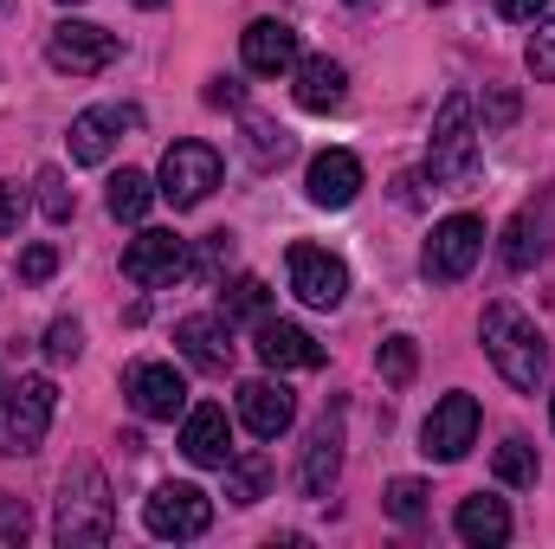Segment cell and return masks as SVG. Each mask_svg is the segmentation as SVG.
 Wrapping results in <instances>:
<instances>
[{
	"label": "cell",
	"instance_id": "obj_1",
	"mask_svg": "<svg viewBox=\"0 0 555 549\" xmlns=\"http://www.w3.org/2000/svg\"><path fill=\"white\" fill-rule=\"evenodd\" d=\"M478 336H485V356L498 362V375H504L511 388H524V395L543 388V375H550V343H543V330H537L517 304L498 297V304L485 310Z\"/></svg>",
	"mask_w": 555,
	"mask_h": 549
},
{
	"label": "cell",
	"instance_id": "obj_2",
	"mask_svg": "<svg viewBox=\"0 0 555 549\" xmlns=\"http://www.w3.org/2000/svg\"><path fill=\"white\" fill-rule=\"evenodd\" d=\"M117 531V511H111V485L98 465H72L65 485H59V524L52 537L65 549H85V544H111Z\"/></svg>",
	"mask_w": 555,
	"mask_h": 549
},
{
	"label": "cell",
	"instance_id": "obj_3",
	"mask_svg": "<svg viewBox=\"0 0 555 549\" xmlns=\"http://www.w3.org/2000/svg\"><path fill=\"white\" fill-rule=\"evenodd\" d=\"M426 175L439 188H459L478 175V130H472V98L452 91L439 104V124H433V142H426Z\"/></svg>",
	"mask_w": 555,
	"mask_h": 549
},
{
	"label": "cell",
	"instance_id": "obj_4",
	"mask_svg": "<svg viewBox=\"0 0 555 549\" xmlns=\"http://www.w3.org/2000/svg\"><path fill=\"white\" fill-rule=\"evenodd\" d=\"M59 413V388L46 375H26L0 395V452H33Z\"/></svg>",
	"mask_w": 555,
	"mask_h": 549
},
{
	"label": "cell",
	"instance_id": "obj_5",
	"mask_svg": "<svg viewBox=\"0 0 555 549\" xmlns=\"http://www.w3.org/2000/svg\"><path fill=\"white\" fill-rule=\"evenodd\" d=\"M142 524H149V537H162V544L207 537V524H214V498H207L201 485H155L149 505H142Z\"/></svg>",
	"mask_w": 555,
	"mask_h": 549
},
{
	"label": "cell",
	"instance_id": "obj_6",
	"mask_svg": "<svg viewBox=\"0 0 555 549\" xmlns=\"http://www.w3.org/2000/svg\"><path fill=\"white\" fill-rule=\"evenodd\" d=\"M220 188V155L207 142H175L162 155V175H155V194L168 207H201L207 194Z\"/></svg>",
	"mask_w": 555,
	"mask_h": 549
},
{
	"label": "cell",
	"instance_id": "obj_7",
	"mask_svg": "<svg viewBox=\"0 0 555 549\" xmlns=\"http://www.w3.org/2000/svg\"><path fill=\"white\" fill-rule=\"evenodd\" d=\"M504 266L511 272H530V266H543L555 253V188H537L524 207H517V220L504 227Z\"/></svg>",
	"mask_w": 555,
	"mask_h": 549
},
{
	"label": "cell",
	"instance_id": "obj_8",
	"mask_svg": "<svg viewBox=\"0 0 555 549\" xmlns=\"http://www.w3.org/2000/svg\"><path fill=\"white\" fill-rule=\"evenodd\" d=\"M478 253H485V220H472V214H452V220H439L433 227V240H426V278L433 284H459V278L478 266Z\"/></svg>",
	"mask_w": 555,
	"mask_h": 549
},
{
	"label": "cell",
	"instance_id": "obj_9",
	"mask_svg": "<svg viewBox=\"0 0 555 549\" xmlns=\"http://www.w3.org/2000/svg\"><path fill=\"white\" fill-rule=\"evenodd\" d=\"M46 59H52L59 72H72V78H91V72H104V65L117 59V33H104V26H91V20H59V26L46 33Z\"/></svg>",
	"mask_w": 555,
	"mask_h": 549
},
{
	"label": "cell",
	"instance_id": "obj_10",
	"mask_svg": "<svg viewBox=\"0 0 555 549\" xmlns=\"http://www.w3.org/2000/svg\"><path fill=\"white\" fill-rule=\"evenodd\" d=\"M472 439H478V401H472V395H446L439 408L426 413V426H420V452L439 459V465L465 459Z\"/></svg>",
	"mask_w": 555,
	"mask_h": 549
},
{
	"label": "cell",
	"instance_id": "obj_11",
	"mask_svg": "<svg viewBox=\"0 0 555 549\" xmlns=\"http://www.w3.org/2000/svg\"><path fill=\"white\" fill-rule=\"evenodd\" d=\"M181 272H188V240H181V233L149 227V233H137V240L124 246V278H130V284H142V291L175 284Z\"/></svg>",
	"mask_w": 555,
	"mask_h": 549
},
{
	"label": "cell",
	"instance_id": "obj_12",
	"mask_svg": "<svg viewBox=\"0 0 555 549\" xmlns=\"http://www.w3.org/2000/svg\"><path fill=\"white\" fill-rule=\"evenodd\" d=\"M291 291L310 304V310H336L343 297H349V272H343V259L336 253H323V246H291Z\"/></svg>",
	"mask_w": 555,
	"mask_h": 549
},
{
	"label": "cell",
	"instance_id": "obj_13",
	"mask_svg": "<svg viewBox=\"0 0 555 549\" xmlns=\"http://www.w3.org/2000/svg\"><path fill=\"white\" fill-rule=\"evenodd\" d=\"M124 395H130V408L142 420H175V413L188 408V382H181L175 362H137L124 375Z\"/></svg>",
	"mask_w": 555,
	"mask_h": 549
},
{
	"label": "cell",
	"instance_id": "obj_14",
	"mask_svg": "<svg viewBox=\"0 0 555 549\" xmlns=\"http://www.w3.org/2000/svg\"><path fill=\"white\" fill-rule=\"evenodd\" d=\"M124 130H137V111L130 104H98V111H78L72 117V162H104L111 155V142L124 137Z\"/></svg>",
	"mask_w": 555,
	"mask_h": 549
},
{
	"label": "cell",
	"instance_id": "obj_15",
	"mask_svg": "<svg viewBox=\"0 0 555 549\" xmlns=\"http://www.w3.org/2000/svg\"><path fill=\"white\" fill-rule=\"evenodd\" d=\"M304 188H310L317 207H349V201L362 194V162H356L349 149H323V155H310Z\"/></svg>",
	"mask_w": 555,
	"mask_h": 549
},
{
	"label": "cell",
	"instance_id": "obj_16",
	"mask_svg": "<svg viewBox=\"0 0 555 549\" xmlns=\"http://www.w3.org/2000/svg\"><path fill=\"white\" fill-rule=\"evenodd\" d=\"M175 343H181V356H188L194 369H207V375H227V362H233V323H227V317H181V323H175Z\"/></svg>",
	"mask_w": 555,
	"mask_h": 549
},
{
	"label": "cell",
	"instance_id": "obj_17",
	"mask_svg": "<svg viewBox=\"0 0 555 549\" xmlns=\"http://www.w3.org/2000/svg\"><path fill=\"white\" fill-rule=\"evenodd\" d=\"M240 52H246V72L278 78V72L297 65V26H284V20H253V26L240 33Z\"/></svg>",
	"mask_w": 555,
	"mask_h": 549
},
{
	"label": "cell",
	"instance_id": "obj_18",
	"mask_svg": "<svg viewBox=\"0 0 555 549\" xmlns=\"http://www.w3.org/2000/svg\"><path fill=\"white\" fill-rule=\"evenodd\" d=\"M297 72V111H310V117H330V111H343V98H349V72L336 65V59H297L291 65Z\"/></svg>",
	"mask_w": 555,
	"mask_h": 549
},
{
	"label": "cell",
	"instance_id": "obj_19",
	"mask_svg": "<svg viewBox=\"0 0 555 549\" xmlns=\"http://www.w3.org/2000/svg\"><path fill=\"white\" fill-rule=\"evenodd\" d=\"M336 472H343V426H336V413H323V426H317V433H310V446H304L297 491H304V498H330Z\"/></svg>",
	"mask_w": 555,
	"mask_h": 549
},
{
	"label": "cell",
	"instance_id": "obj_20",
	"mask_svg": "<svg viewBox=\"0 0 555 549\" xmlns=\"http://www.w3.org/2000/svg\"><path fill=\"white\" fill-rule=\"evenodd\" d=\"M181 452L194 459V465H227L233 459V426H227V408H214V401H201V408L181 420Z\"/></svg>",
	"mask_w": 555,
	"mask_h": 549
},
{
	"label": "cell",
	"instance_id": "obj_21",
	"mask_svg": "<svg viewBox=\"0 0 555 549\" xmlns=\"http://www.w3.org/2000/svg\"><path fill=\"white\" fill-rule=\"evenodd\" d=\"M259 362H266V369H317V362H323V343H317L304 323L266 317V323H259Z\"/></svg>",
	"mask_w": 555,
	"mask_h": 549
},
{
	"label": "cell",
	"instance_id": "obj_22",
	"mask_svg": "<svg viewBox=\"0 0 555 549\" xmlns=\"http://www.w3.org/2000/svg\"><path fill=\"white\" fill-rule=\"evenodd\" d=\"M240 420H246L259 439H278V433L297 420V401H291L284 382H246V388H240Z\"/></svg>",
	"mask_w": 555,
	"mask_h": 549
},
{
	"label": "cell",
	"instance_id": "obj_23",
	"mask_svg": "<svg viewBox=\"0 0 555 549\" xmlns=\"http://www.w3.org/2000/svg\"><path fill=\"white\" fill-rule=\"evenodd\" d=\"M452 531H459V544H472V549H498V544H511V505L504 498H465L459 505V518H452Z\"/></svg>",
	"mask_w": 555,
	"mask_h": 549
},
{
	"label": "cell",
	"instance_id": "obj_24",
	"mask_svg": "<svg viewBox=\"0 0 555 549\" xmlns=\"http://www.w3.org/2000/svg\"><path fill=\"white\" fill-rule=\"evenodd\" d=\"M220 317H227V323H266V317H272V284H266V278H233V284H220Z\"/></svg>",
	"mask_w": 555,
	"mask_h": 549
},
{
	"label": "cell",
	"instance_id": "obj_25",
	"mask_svg": "<svg viewBox=\"0 0 555 549\" xmlns=\"http://www.w3.org/2000/svg\"><path fill=\"white\" fill-rule=\"evenodd\" d=\"M266 485H272L266 452H240V459H227V498H233V505H259Z\"/></svg>",
	"mask_w": 555,
	"mask_h": 549
},
{
	"label": "cell",
	"instance_id": "obj_26",
	"mask_svg": "<svg viewBox=\"0 0 555 549\" xmlns=\"http://www.w3.org/2000/svg\"><path fill=\"white\" fill-rule=\"evenodd\" d=\"M104 201H111V214H117V220H130V227H137L142 214H149V201H155V181H149L142 168H124V175H111V194H104Z\"/></svg>",
	"mask_w": 555,
	"mask_h": 549
},
{
	"label": "cell",
	"instance_id": "obj_27",
	"mask_svg": "<svg viewBox=\"0 0 555 549\" xmlns=\"http://www.w3.org/2000/svg\"><path fill=\"white\" fill-rule=\"evenodd\" d=\"M498 485H537V446L530 439H504L498 446Z\"/></svg>",
	"mask_w": 555,
	"mask_h": 549
},
{
	"label": "cell",
	"instance_id": "obj_28",
	"mask_svg": "<svg viewBox=\"0 0 555 549\" xmlns=\"http://www.w3.org/2000/svg\"><path fill=\"white\" fill-rule=\"evenodd\" d=\"M388 518H395V524H420V518H426V485H420V478H395V485H388Z\"/></svg>",
	"mask_w": 555,
	"mask_h": 549
},
{
	"label": "cell",
	"instance_id": "obj_29",
	"mask_svg": "<svg viewBox=\"0 0 555 549\" xmlns=\"http://www.w3.org/2000/svg\"><path fill=\"white\" fill-rule=\"evenodd\" d=\"M33 188H39V214H46V220H72V188H65L59 168H39Z\"/></svg>",
	"mask_w": 555,
	"mask_h": 549
},
{
	"label": "cell",
	"instance_id": "obj_30",
	"mask_svg": "<svg viewBox=\"0 0 555 549\" xmlns=\"http://www.w3.org/2000/svg\"><path fill=\"white\" fill-rule=\"evenodd\" d=\"M382 375H388L395 388L414 382V336H388V343H382Z\"/></svg>",
	"mask_w": 555,
	"mask_h": 549
},
{
	"label": "cell",
	"instance_id": "obj_31",
	"mask_svg": "<svg viewBox=\"0 0 555 549\" xmlns=\"http://www.w3.org/2000/svg\"><path fill=\"white\" fill-rule=\"evenodd\" d=\"M78 349H85V330H78L72 317H59V323L46 330V356H52V362H78Z\"/></svg>",
	"mask_w": 555,
	"mask_h": 549
},
{
	"label": "cell",
	"instance_id": "obj_32",
	"mask_svg": "<svg viewBox=\"0 0 555 549\" xmlns=\"http://www.w3.org/2000/svg\"><path fill=\"white\" fill-rule=\"evenodd\" d=\"M227 259H233V240H227V233H207V240H201V253L188 259V272L220 278V266H227Z\"/></svg>",
	"mask_w": 555,
	"mask_h": 549
},
{
	"label": "cell",
	"instance_id": "obj_33",
	"mask_svg": "<svg viewBox=\"0 0 555 549\" xmlns=\"http://www.w3.org/2000/svg\"><path fill=\"white\" fill-rule=\"evenodd\" d=\"M530 72H537L543 85H555V13L537 26V39H530Z\"/></svg>",
	"mask_w": 555,
	"mask_h": 549
},
{
	"label": "cell",
	"instance_id": "obj_34",
	"mask_svg": "<svg viewBox=\"0 0 555 549\" xmlns=\"http://www.w3.org/2000/svg\"><path fill=\"white\" fill-rule=\"evenodd\" d=\"M284 155H291V137L272 130V124H253V162H259V168H272V162H284Z\"/></svg>",
	"mask_w": 555,
	"mask_h": 549
},
{
	"label": "cell",
	"instance_id": "obj_35",
	"mask_svg": "<svg viewBox=\"0 0 555 549\" xmlns=\"http://www.w3.org/2000/svg\"><path fill=\"white\" fill-rule=\"evenodd\" d=\"M52 272H59V246H26V253H20V278H26V284H46Z\"/></svg>",
	"mask_w": 555,
	"mask_h": 549
},
{
	"label": "cell",
	"instance_id": "obj_36",
	"mask_svg": "<svg viewBox=\"0 0 555 549\" xmlns=\"http://www.w3.org/2000/svg\"><path fill=\"white\" fill-rule=\"evenodd\" d=\"M20 207H26V194H20V181H0V240L20 227Z\"/></svg>",
	"mask_w": 555,
	"mask_h": 549
},
{
	"label": "cell",
	"instance_id": "obj_37",
	"mask_svg": "<svg viewBox=\"0 0 555 549\" xmlns=\"http://www.w3.org/2000/svg\"><path fill=\"white\" fill-rule=\"evenodd\" d=\"M498 13L504 20H537V13H550V0H498Z\"/></svg>",
	"mask_w": 555,
	"mask_h": 549
},
{
	"label": "cell",
	"instance_id": "obj_38",
	"mask_svg": "<svg viewBox=\"0 0 555 549\" xmlns=\"http://www.w3.org/2000/svg\"><path fill=\"white\" fill-rule=\"evenodd\" d=\"M207 104H240V85H233V78H214V91H207Z\"/></svg>",
	"mask_w": 555,
	"mask_h": 549
},
{
	"label": "cell",
	"instance_id": "obj_39",
	"mask_svg": "<svg viewBox=\"0 0 555 549\" xmlns=\"http://www.w3.org/2000/svg\"><path fill=\"white\" fill-rule=\"evenodd\" d=\"M511 117H517V98H511V91H498V98H491V124H511Z\"/></svg>",
	"mask_w": 555,
	"mask_h": 549
},
{
	"label": "cell",
	"instance_id": "obj_40",
	"mask_svg": "<svg viewBox=\"0 0 555 549\" xmlns=\"http://www.w3.org/2000/svg\"><path fill=\"white\" fill-rule=\"evenodd\" d=\"M137 7H162V0H137Z\"/></svg>",
	"mask_w": 555,
	"mask_h": 549
},
{
	"label": "cell",
	"instance_id": "obj_41",
	"mask_svg": "<svg viewBox=\"0 0 555 549\" xmlns=\"http://www.w3.org/2000/svg\"><path fill=\"white\" fill-rule=\"evenodd\" d=\"M550 420H555V395H550Z\"/></svg>",
	"mask_w": 555,
	"mask_h": 549
},
{
	"label": "cell",
	"instance_id": "obj_42",
	"mask_svg": "<svg viewBox=\"0 0 555 549\" xmlns=\"http://www.w3.org/2000/svg\"><path fill=\"white\" fill-rule=\"evenodd\" d=\"M349 7H369V0H349Z\"/></svg>",
	"mask_w": 555,
	"mask_h": 549
},
{
	"label": "cell",
	"instance_id": "obj_43",
	"mask_svg": "<svg viewBox=\"0 0 555 549\" xmlns=\"http://www.w3.org/2000/svg\"><path fill=\"white\" fill-rule=\"evenodd\" d=\"M65 7H78V0H65Z\"/></svg>",
	"mask_w": 555,
	"mask_h": 549
},
{
	"label": "cell",
	"instance_id": "obj_44",
	"mask_svg": "<svg viewBox=\"0 0 555 549\" xmlns=\"http://www.w3.org/2000/svg\"><path fill=\"white\" fill-rule=\"evenodd\" d=\"M0 7H7V0H0Z\"/></svg>",
	"mask_w": 555,
	"mask_h": 549
}]
</instances>
